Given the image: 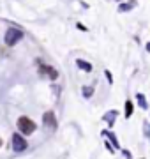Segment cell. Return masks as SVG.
I'll return each mask as SVG.
<instances>
[{
	"mask_svg": "<svg viewBox=\"0 0 150 159\" xmlns=\"http://www.w3.org/2000/svg\"><path fill=\"white\" fill-rule=\"evenodd\" d=\"M0 145H2V138H0Z\"/></svg>",
	"mask_w": 150,
	"mask_h": 159,
	"instance_id": "obj_9",
	"label": "cell"
},
{
	"mask_svg": "<svg viewBox=\"0 0 150 159\" xmlns=\"http://www.w3.org/2000/svg\"><path fill=\"white\" fill-rule=\"evenodd\" d=\"M76 64H78L81 69H85V71H90V69H92V67H90V64H85L83 60H76Z\"/></svg>",
	"mask_w": 150,
	"mask_h": 159,
	"instance_id": "obj_6",
	"label": "cell"
},
{
	"mask_svg": "<svg viewBox=\"0 0 150 159\" xmlns=\"http://www.w3.org/2000/svg\"><path fill=\"white\" fill-rule=\"evenodd\" d=\"M27 145H29V143H27V140H25L21 134H14V136H12V148H14V150L21 152V150L27 148Z\"/></svg>",
	"mask_w": 150,
	"mask_h": 159,
	"instance_id": "obj_3",
	"label": "cell"
},
{
	"mask_svg": "<svg viewBox=\"0 0 150 159\" xmlns=\"http://www.w3.org/2000/svg\"><path fill=\"white\" fill-rule=\"evenodd\" d=\"M41 73L46 74L48 78H51V80H57L58 78V73L53 67H50V66H41Z\"/></svg>",
	"mask_w": 150,
	"mask_h": 159,
	"instance_id": "obj_4",
	"label": "cell"
},
{
	"mask_svg": "<svg viewBox=\"0 0 150 159\" xmlns=\"http://www.w3.org/2000/svg\"><path fill=\"white\" fill-rule=\"evenodd\" d=\"M42 122L46 125H50L51 129H55V125H57V120H55V115L51 113V111H48V113H44V117H42Z\"/></svg>",
	"mask_w": 150,
	"mask_h": 159,
	"instance_id": "obj_5",
	"label": "cell"
},
{
	"mask_svg": "<svg viewBox=\"0 0 150 159\" xmlns=\"http://www.w3.org/2000/svg\"><path fill=\"white\" fill-rule=\"evenodd\" d=\"M133 6H134V2H129V4H126V6H120V11H129Z\"/></svg>",
	"mask_w": 150,
	"mask_h": 159,
	"instance_id": "obj_7",
	"label": "cell"
},
{
	"mask_svg": "<svg viewBox=\"0 0 150 159\" xmlns=\"http://www.w3.org/2000/svg\"><path fill=\"white\" fill-rule=\"evenodd\" d=\"M131 111H133V106H131V102H127V106H126V113H127V117L131 115Z\"/></svg>",
	"mask_w": 150,
	"mask_h": 159,
	"instance_id": "obj_8",
	"label": "cell"
},
{
	"mask_svg": "<svg viewBox=\"0 0 150 159\" xmlns=\"http://www.w3.org/2000/svg\"><path fill=\"white\" fill-rule=\"evenodd\" d=\"M18 129L21 131V134H32L35 131V122L29 117H20L18 119Z\"/></svg>",
	"mask_w": 150,
	"mask_h": 159,
	"instance_id": "obj_1",
	"label": "cell"
},
{
	"mask_svg": "<svg viewBox=\"0 0 150 159\" xmlns=\"http://www.w3.org/2000/svg\"><path fill=\"white\" fill-rule=\"evenodd\" d=\"M23 37V32L18 29H9L6 32V44L7 46H14L18 43V41Z\"/></svg>",
	"mask_w": 150,
	"mask_h": 159,
	"instance_id": "obj_2",
	"label": "cell"
}]
</instances>
